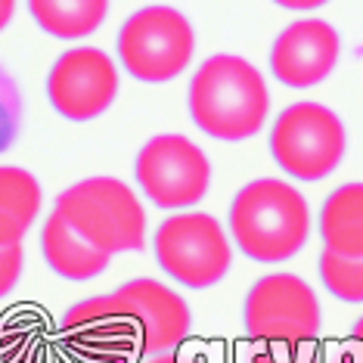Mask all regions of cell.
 Wrapping results in <instances>:
<instances>
[{"instance_id": "cell-1", "label": "cell", "mask_w": 363, "mask_h": 363, "mask_svg": "<svg viewBox=\"0 0 363 363\" xmlns=\"http://www.w3.org/2000/svg\"><path fill=\"white\" fill-rule=\"evenodd\" d=\"M189 326L193 313L186 298L150 277L128 279L115 292L72 304L62 317V335L72 348L109 363L177 351Z\"/></svg>"}, {"instance_id": "cell-2", "label": "cell", "mask_w": 363, "mask_h": 363, "mask_svg": "<svg viewBox=\"0 0 363 363\" xmlns=\"http://www.w3.org/2000/svg\"><path fill=\"white\" fill-rule=\"evenodd\" d=\"M193 125L211 140L242 143L267 125L270 90L249 60L233 53L208 56L186 87Z\"/></svg>"}, {"instance_id": "cell-3", "label": "cell", "mask_w": 363, "mask_h": 363, "mask_svg": "<svg viewBox=\"0 0 363 363\" xmlns=\"http://www.w3.org/2000/svg\"><path fill=\"white\" fill-rule=\"evenodd\" d=\"M227 233L249 261L283 264L295 258L311 236L308 199L286 180L258 177L233 196Z\"/></svg>"}, {"instance_id": "cell-4", "label": "cell", "mask_w": 363, "mask_h": 363, "mask_svg": "<svg viewBox=\"0 0 363 363\" xmlns=\"http://www.w3.org/2000/svg\"><path fill=\"white\" fill-rule=\"evenodd\" d=\"M53 208L81 239L106 255L146 249V208L118 177H84L56 196Z\"/></svg>"}, {"instance_id": "cell-5", "label": "cell", "mask_w": 363, "mask_h": 363, "mask_svg": "<svg viewBox=\"0 0 363 363\" xmlns=\"http://www.w3.org/2000/svg\"><path fill=\"white\" fill-rule=\"evenodd\" d=\"M118 65L143 84H164L184 75L196 56V31L174 6L152 4L130 13L118 28Z\"/></svg>"}, {"instance_id": "cell-6", "label": "cell", "mask_w": 363, "mask_h": 363, "mask_svg": "<svg viewBox=\"0 0 363 363\" xmlns=\"http://www.w3.org/2000/svg\"><path fill=\"white\" fill-rule=\"evenodd\" d=\"M152 252L162 274L184 289H211L227 277L233 264V242L214 214L174 211L159 224Z\"/></svg>"}, {"instance_id": "cell-7", "label": "cell", "mask_w": 363, "mask_h": 363, "mask_svg": "<svg viewBox=\"0 0 363 363\" xmlns=\"http://www.w3.org/2000/svg\"><path fill=\"white\" fill-rule=\"evenodd\" d=\"M270 155L292 180L317 184L342 164L348 152V130L323 103H292L270 128Z\"/></svg>"}, {"instance_id": "cell-8", "label": "cell", "mask_w": 363, "mask_h": 363, "mask_svg": "<svg viewBox=\"0 0 363 363\" xmlns=\"http://www.w3.org/2000/svg\"><path fill=\"white\" fill-rule=\"evenodd\" d=\"M249 342L313 345L323 326L317 292L295 274H267L255 279L242 304Z\"/></svg>"}, {"instance_id": "cell-9", "label": "cell", "mask_w": 363, "mask_h": 363, "mask_svg": "<svg viewBox=\"0 0 363 363\" xmlns=\"http://www.w3.org/2000/svg\"><path fill=\"white\" fill-rule=\"evenodd\" d=\"M140 193L162 211H189L211 184V162L184 134H159L146 140L134 162Z\"/></svg>"}, {"instance_id": "cell-10", "label": "cell", "mask_w": 363, "mask_h": 363, "mask_svg": "<svg viewBox=\"0 0 363 363\" xmlns=\"http://www.w3.org/2000/svg\"><path fill=\"white\" fill-rule=\"evenodd\" d=\"M118 65L100 47H72L47 72V100L65 121L100 118L118 96Z\"/></svg>"}, {"instance_id": "cell-11", "label": "cell", "mask_w": 363, "mask_h": 363, "mask_svg": "<svg viewBox=\"0 0 363 363\" xmlns=\"http://www.w3.org/2000/svg\"><path fill=\"white\" fill-rule=\"evenodd\" d=\"M342 53L338 31L323 19H295L270 47V75L292 90L317 87L333 75Z\"/></svg>"}, {"instance_id": "cell-12", "label": "cell", "mask_w": 363, "mask_h": 363, "mask_svg": "<svg viewBox=\"0 0 363 363\" xmlns=\"http://www.w3.org/2000/svg\"><path fill=\"white\" fill-rule=\"evenodd\" d=\"M40 255L56 277L72 279V283H87V279L100 277L112 258V255L94 249L87 239H81L56 208L47 214L44 227H40Z\"/></svg>"}, {"instance_id": "cell-13", "label": "cell", "mask_w": 363, "mask_h": 363, "mask_svg": "<svg viewBox=\"0 0 363 363\" xmlns=\"http://www.w3.org/2000/svg\"><path fill=\"white\" fill-rule=\"evenodd\" d=\"M44 193L31 171L19 164H0V249L22 245L35 227Z\"/></svg>"}, {"instance_id": "cell-14", "label": "cell", "mask_w": 363, "mask_h": 363, "mask_svg": "<svg viewBox=\"0 0 363 363\" xmlns=\"http://www.w3.org/2000/svg\"><path fill=\"white\" fill-rule=\"evenodd\" d=\"M323 249L342 258H363V184H342L320 208Z\"/></svg>"}, {"instance_id": "cell-15", "label": "cell", "mask_w": 363, "mask_h": 363, "mask_svg": "<svg viewBox=\"0 0 363 363\" xmlns=\"http://www.w3.org/2000/svg\"><path fill=\"white\" fill-rule=\"evenodd\" d=\"M28 16L56 40H84L106 22L109 0H26Z\"/></svg>"}, {"instance_id": "cell-16", "label": "cell", "mask_w": 363, "mask_h": 363, "mask_svg": "<svg viewBox=\"0 0 363 363\" xmlns=\"http://www.w3.org/2000/svg\"><path fill=\"white\" fill-rule=\"evenodd\" d=\"M317 270H320V283L333 298L363 304V258H342V255L323 249Z\"/></svg>"}, {"instance_id": "cell-17", "label": "cell", "mask_w": 363, "mask_h": 363, "mask_svg": "<svg viewBox=\"0 0 363 363\" xmlns=\"http://www.w3.org/2000/svg\"><path fill=\"white\" fill-rule=\"evenodd\" d=\"M22 115H26V103H22V90L16 78L0 65V155L13 150V143L22 134Z\"/></svg>"}, {"instance_id": "cell-18", "label": "cell", "mask_w": 363, "mask_h": 363, "mask_svg": "<svg viewBox=\"0 0 363 363\" xmlns=\"http://www.w3.org/2000/svg\"><path fill=\"white\" fill-rule=\"evenodd\" d=\"M313 345H283V342H252L242 363H313Z\"/></svg>"}, {"instance_id": "cell-19", "label": "cell", "mask_w": 363, "mask_h": 363, "mask_svg": "<svg viewBox=\"0 0 363 363\" xmlns=\"http://www.w3.org/2000/svg\"><path fill=\"white\" fill-rule=\"evenodd\" d=\"M22 270H26V252H22V245L0 249V298H6L19 286Z\"/></svg>"}, {"instance_id": "cell-20", "label": "cell", "mask_w": 363, "mask_h": 363, "mask_svg": "<svg viewBox=\"0 0 363 363\" xmlns=\"http://www.w3.org/2000/svg\"><path fill=\"white\" fill-rule=\"evenodd\" d=\"M0 363H31L26 335L10 333L4 323H0Z\"/></svg>"}, {"instance_id": "cell-21", "label": "cell", "mask_w": 363, "mask_h": 363, "mask_svg": "<svg viewBox=\"0 0 363 363\" xmlns=\"http://www.w3.org/2000/svg\"><path fill=\"white\" fill-rule=\"evenodd\" d=\"M323 363H363V345L354 342V338L348 335L345 342H335L333 348L326 351Z\"/></svg>"}, {"instance_id": "cell-22", "label": "cell", "mask_w": 363, "mask_h": 363, "mask_svg": "<svg viewBox=\"0 0 363 363\" xmlns=\"http://www.w3.org/2000/svg\"><path fill=\"white\" fill-rule=\"evenodd\" d=\"M277 6H283V10H292V13H313L320 10V6H326L329 0H274Z\"/></svg>"}, {"instance_id": "cell-23", "label": "cell", "mask_w": 363, "mask_h": 363, "mask_svg": "<svg viewBox=\"0 0 363 363\" xmlns=\"http://www.w3.org/2000/svg\"><path fill=\"white\" fill-rule=\"evenodd\" d=\"M16 4H19V0H0V31H4V28L13 22V16H16Z\"/></svg>"}, {"instance_id": "cell-24", "label": "cell", "mask_w": 363, "mask_h": 363, "mask_svg": "<svg viewBox=\"0 0 363 363\" xmlns=\"http://www.w3.org/2000/svg\"><path fill=\"white\" fill-rule=\"evenodd\" d=\"M143 363H189V360L180 357L177 351H168V354H155V357H146Z\"/></svg>"}, {"instance_id": "cell-25", "label": "cell", "mask_w": 363, "mask_h": 363, "mask_svg": "<svg viewBox=\"0 0 363 363\" xmlns=\"http://www.w3.org/2000/svg\"><path fill=\"white\" fill-rule=\"evenodd\" d=\"M351 338H354V342H360V345H363V313L357 317V323L351 326Z\"/></svg>"}]
</instances>
